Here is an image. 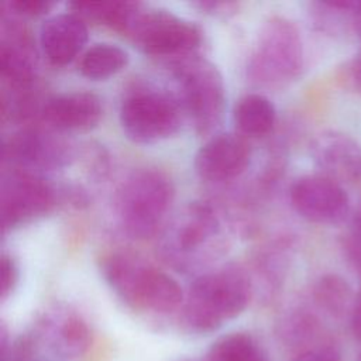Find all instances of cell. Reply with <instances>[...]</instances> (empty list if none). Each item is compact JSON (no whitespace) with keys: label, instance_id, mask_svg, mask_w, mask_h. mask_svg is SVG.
Here are the masks:
<instances>
[{"label":"cell","instance_id":"21","mask_svg":"<svg viewBox=\"0 0 361 361\" xmlns=\"http://www.w3.org/2000/svg\"><path fill=\"white\" fill-rule=\"evenodd\" d=\"M128 52L111 42H96L79 58V72L92 80H102L120 72L128 63Z\"/></svg>","mask_w":361,"mask_h":361},{"label":"cell","instance_id":"5","mask_svg":"<svg viewBox=\"0 0 361 361\" xmlns=\"http://www.w3.org/2000/svg\"><path fill=\"white\" fill-rule=\"evenodd\" d=\"M161 237L164 257L180 269L212 261L224 247L219 217L209 204L200 202L185 206L168 223Z\"/></svg>","mask_w":361,"mask_h":361},{"label":"cell","instance_id":"9","mask_svg":"<svg viewBox=\"0 0 361 361\" xmlns=\"http://www.w3.org/2000/svg\"><path fill=\"white\" fill-rule=\"evenodd\" d=\"M3 158L13 169L39 175L68 166L73 159V147L52 131L21 128L4 140Z\"/></svg>","mask_w":361,"mask_h":361},{"label":"cell","instance_id":"24","mask_svg":"<svg viewBox=\"0 0 361 361\" xmlns=\"http://www.w3.org/2000/svg\"><path fill=\"white\" fill-rule=\"evenodd\" d=\"M206 361H267L255 338L234 331L217 338L206 353Z\"/></svg>","mask_w":361,"mask_h":361},{"label":"cell","instance_id":"20","mask_svg":"<svg viewBox=\"0 0 361 361\" xmlns=\"http://www.w3.org/2000/svg\"><path fill=\"white\" fill-rule=\"evenodd\" d=\"M312 298L322 312L334 319H341L344 316L350 317L357 296L345 279L336 274H327L314 282Z\"/></svg>","mask_w":361,"mask_h":361},{"label":"cell","instance_id":"32","mask_svg":"<svg viewBox=\"0 0 361 361\" xmlns=\"http://www.w3.org/2000/svg\"><path fill=\"white\" fill-rule=\"evenodd\" d=\"M354 31L361 37V3L360 7L355 13V18H354Z\"/></svg>","mask_w":361,"mask_h":361},{"label":"cell","instance_id":"25","mask_svg":"<svg viewBox=\"0 0 361 361\" xmlns=\"http://www.w3.org/2000/svg\"><path fill=\"white\" fill-rule=\"evenodd\" d=\"M20 278V271L16 259L7 254H1V289H0V298L1 300H6L17 288Z\"/></svg>","mask_w":361,"mask_h":361},{"label":"cell","instance_id":"22","mask_svg":"<svg viewBox=\"0 0 361 361\" xmlns=\"http://www.w3.org/2000/svg\"><path fill=\"white\" fill-rule=\"evenodd\" d=\"M141 3L138 1H73L69 7L82 18H90L126 34Z\"/></svg>","mask_w":361,"mask_h":361},{"label":"cell","instance_id":"7","mask_svg":"<svg viewBox=\"0 0 361 361\" xmlns=\"http://www.w3.org/2000/svg\"><path fill=\"white\" fill-rule=\"evenodd\" d=\"M182 107L175 94L154 87H135L120 103L118 118L126 135L138 144H154L178 133Z\"/></svg>","mask_w":361,"mask_h":361},{"label":"cell","instance_id":"23","mask_svg":"<svg viewBox=\"0 0 361 361\" xmlns=\"http://www.w3.org/2000/svg\"><path fill=\"white\" fill-rule=\"evenodd\" d=\"M361 0L317 1L310 4V17L314 27L326 34H343L354 30L355 13Z\"/></svg>","mask_w":361,"mask_h":361},{"label":"cell","instance_id":"29","mask_svg":"<svg viewBox=\"0 0 361 361\" xmlns=\"http://www.w3.org/2000/svg\"><path fill=\"white\" fill-rule=\"evenodd\" d=\"M341 78L348 86L361 93V54L345 65Z\"/></svg>","mask_w":361,"mask_h":361},{"label":"cell","instance_id":"15","mask_svg":"<svg viewBox=\"0 0 361 361\" xmlns=\"http://www.w3.org/2000/svg\"><path fill=\"white\" fill-rule=\"evenodd\" d=\"M87 41L85 20L73 11L48 17L39 28V45L45 58L56 66L72 62Z\"/></svg>","mask_w":361,"mask_h":361},{"label":"cell","instance_id":"11","mask_svg":"<svg viewBox=\"0 0 361 361\" xmlns=\"http://www.w3.org/2000/svg\"><path fill=\"white\" fill-rule=\"evenodd\" d=\"M289 199L303 219L317 224H338L350 212V199L341 183L322 173L298 178L290 186Z\"/></svg>","mask_w":361,"mask_h":361},{"label":"cell","instance_id":"17","mask_svg":"<svg viewBox=\"0 0 361 361\" xmlns=\"http://www.w3.org/2000/svg\"><path fill=\"white\" fill-rule=\"evenodd\" d=\"M41 334L47 337L52 350L63 358L83 355L92 343V333L86 320L71 310L45 317L41 323Z\"/></svg>","mask_w":361,"mask_h":361},{"label":"cell","instance_id":"8","mask_svg":"<svg viewBox=\"0 0 361 361\" xmlns=\"http://www.w3.org/2000/svg\"><path fill=\"white\" fill-rule=\"evenodd\" d=\"M135 45L152 56H189L202 42V30L193 21L172 11L154 8L141 3L127 28Z\"/></svg>","mask_w":361,"mask_h":361},{"label":"cell","instance_id":"34","mask_svg":"<svg viewBox=\"0 0 361 361\" xmlns=\"http://www.w3.org/2000/svg\"><path fill=\"white\" fill-rule=\"evenodd\" d=\"M357 361H361V354H360V357L357 358Z\"/></svg>","mask_w":361,"mask_h":361},{"label":"cell","instance_id":"13","mask_svg":"<svg viewBox=\"0 0 361 361\" xmlns=\"http://www.w3.org/2000/svg\"><path fill=\"white\" fill-rule=\"evenodd\" d=\"M314 165L322 175L341 183L361 178V145L340 131H323L310 145Z\"/></svg>","mask_w":361,"mask_h":361},{"label":"cell","instance_id":"26","mask_svg":"<svg viewBox=\"0 0 361 361\" xmlns=\"http://www.w3.org/2000/svg\"><path fill=\"white\" fill-rule=\"evenodd\" d=\"M6 6L13 14L24 17H37L48 13L55 3L51 0H11Z\"/></svg>","mask_w":361,"mask_h":361},{"label":"cell","instance_id":"27","mask_svg":"<svg viewBox=\"0 0 361 361\" xmlns=\"http://www.w3.org/2000/svg\"><path fill=\"white\" fill-rule=\"evenodd\" d=\"M343 251L350 267L357 272L361 281V233L353 231L343 241Z\"/></svg>","mask_w":361,"mask_h":361},{"label":"cell","instance_id":"14","mask_svg":"<svg viewBox=\"0 0 361 361\" xmlns=\"http://www.w3.org/2000/svg\"><path fill=\"white\" fill-rule=\"evenodd\" d=\"M102 113L100 97L85 90L48 97L41 109L44 120L58 131H87L97 126Z\"/></svg>","mask_w":361,"mask_h":361},{"label":"cell","instance_id":"4","mask_svg":"<svg viewBox=\"0 0 361 361\" xmlns=\"http://www.w3.org/2000/svg\"><path fill=\"white\" fill-rule=\"evenodd\" d=\"M303 44L293 21L269 17L261 27L247 63V78L261 87H282L303 69Z\"/></svg>","mask_w":361,"mask_h":361},{"label":"cell","instance_id":"10","mask_svg":"<svg viewBox=\"0 0 361 361\" xmlns=\"http://www.w3.org/2000/svg\"><path fill=\"white\" fill-rule=\"evenodd\" d=\"M54 188L41 176L13 169L1 182L0 214L3 231L48 214L55 206Z\"/></svg>","mask_w":361,"mask_h":361},{"label":"cell","instance_id":"31","mask_svg":"<svg viewBox=\"0 0 361 361\" xmlns=\"http://www.w3.org/2000/svg\"><path fill=\"white\" fill-rule=\"evenodd\" d=\"M350 326L354 337L361 341V285L355 298V305L350 314Z\"/></svg>","mask_w":361,"mask_h":361},{"label":"cell","instance_id":"28","mask_svg":"<svg viewBox=\"0 0 361 361\" xmlns=\"http://www.w3.org/2000/svg\"><path fill=\"white\" fill-rule=\"evenodd\" d=\"M290 361H341V358L333 347H324L298 353Z\"/></svg>","mask_w":361,"mask_h":361},{"label":"cell","instance_id":"18","mask_svg":"<svg viewBox=\"0 0 361 361\" xmlns=\"http://www.w3.org/2000/svg\"><path fill=\"white\" fill-rule=\"evenodd\" d=\"M279 336L286 345L298 350V353L331 347L327 331L317 316L302 309L293 310L283 317L279 326Z\"/></svg>","mask_w":361,"mask_h":361},{"label":"cell","instance_id":"19","mask_svg":"<svg viewBox=\"0 0 361 361\" xmlns=\"http://www.w3.org/2000/svg\"><path fill=\"white\" fill-rule=\"evenodd\" d=\"M233 116L240 134L261 137L274 128L276 110L272 102L264 94L248 93L235 103Z\"/></svg>","mask_w":361,"mask_h":361},{"label":"cell","instance_id":"2","mask_svg":"<svg viewBox=\"0 0 361 361\" xmlns=\"http://www.w3.org/2000/svg\"><path fill=\"white\" fill-rule=\"evenodd\" d=\"M100 271L113 292L134 310L165 314L183 305L179 283L134 254L109 252L100 259Z\"/></svg>","mask_w":361,"mask_h":361},{"label":"cell","instance_id":"30","mask_svg":"<svg viewBox=\"0 0 361 361\" xmlns=\"http://www.w3.org/2000/svg\"><path fill=\"white\" fill-rule=\"evenodd\" d=\"M193 6L213 16H226L228 13H233L237 7V4L231 1H199V3H195Z\"/></svg>","mask_w":361,"mask_h":361},{"label":"cell","instance_id":"1","mask_svg":"<svg viewBox=\"0 0 361 361\" xmlns=\"http://www.w3.org/2000/svg\"><path fill=\"white\" fill-rule=\"evenodd\" d=\"M252 296L250 276L227 265L193 279L182 306L180 322L188 331L212 333L240 316Z\"/></svg>","mask_w":361,"mask_h":361},{"label":"cell","instance_id":"12","mask_svg":"<svg viewBox=\"0 0 361 361\" xmlns=\"http://www.w3.org/2000/svg\"><path fill=\"white\" fill-rule=\"evenodd\" d=\"M251 147L240 134L219 133L210 137L196 152V173L210 182H223L240 176L248 166Z\"/></svg>","mask_w":361,"mask_h":361},{"label":"cell","instance_id":"33","mask_svg":"<svg viewBox=\"0 0 361 361\" xmlns=\"http://www.w3.org/2000/svg\"><path fill=\"white\" fill-rule=\"evenodd\" d=\"M353 226H354V230H353V231L361 233V206H360V209L357 210V213H355V216H354V223H353Z\"/></svg>","mask_w":361,"mask_h":361},{"label":"cell","instance_id":"6","mask_svg":"<svg viewBox=\"0 0 361 361\" xmlns=\"http://www.w3.org/2000/svg\"><path fill=\"white\" fill-rule=\"evenodd\" d=\"M172 73L176 100L199 134L212 133L221 121L226 87L219 69L207 59L189 55L175 59Z\"/></svg>","mask_w":361,"mask_h":361},{"label":"cell","instance_id":"16","mask_svg":"<svg viewBox=\"0 0 361 361\" xmlns=\"http://www.w3.org/2000/svg\"><path fill=\"white\" fill-rule=\"evenodd\" d=\"M0 44L1 78L14 90L30 89L35 80V55L30 34L16 24L3 25Z\"/></svg>","mask_w":361,"mask_h":361},{"label":"cell","instance_id":"3","mask_svg":"<svg viewBox=\"0 0 361 361\" xmlns=\"http://www.w3.org/2000/svg\"><path fill=\"white\" fill-rule=\"evenodd\" d=\"M173 185L161 171L140 168L118 186L114 209L121 228L133 238L152 237L173 200Z\"/></svg>","mask_w":361,"mask_h":361}]
</instances>
